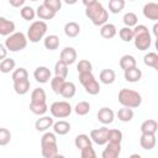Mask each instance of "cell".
Returning <instances> with one entry per match:
<instances>
[{
	"label": "cell",
	"instance_id": "cell-6",
	"mask_svg": "<svg viewBox=\"0 0 158 158\" xmlns=\"http://www.w3.org/2000/svg\"><path fill=\"white\" fill-rule=\"evenodd\" d=\"M27 36L22 32H14L9 35L5 40V47L10 52H19L26 48L27 46Z\"/></svg>",
	"mask_w": 158,
	"mask_h": 158
},
{
	"label": "cell",
	"instance_id": "cell-8",
	"mask_svg": "<svg viewBox=\"0 0 158 158\" xmlns=\"http://www.w3.org/2000/svg\"><path fill=\"white\" fill-rule=\"evenodd\" d=\"M73 111L72 105L68 101H54L49 106V112L56 118H65L68 117Z\"/></svg>",
	"mask_w": 158,
	"mask_h": 158
},
{
	"label": "cell",
	"instance_id": "cell-38",
	"mask_svg": "<svg viewBox=\"0 0 158 158\" xmlns=\"http://www.w3.org/2000/svg\"><path fill=\"white\" fill-rule=\"evenodd\" d=\"M122 21H123V25L127 26V27H135L137 23H138V17L135 12H126L122 17Z\"/></svg>",
	"mask_w": 158,
	"mask_h": 158
},
{
	"label": "cell",
	"instance_id": "cell-10",
	"mask_svg": "<svg viewBox=\"0 0 158 158\" xmlns=\"http://www.w3.org/2000/svg\"><path fill=\"white\" fill-rule=\"evenodd\" d=\"M121 153V143L120 142H106V148L102 151V158H117Z\"/></svg>",
	"mask_w": 158,
	"mask_h": 158
},
{
	"label": "cell",
	"instance_id": "cell-48",
	"mask_svg": "<svg viewBox=\"0 0 158 158\" xmlns=\"http://www.w3.org/2000/svg\"><path fill=\"white\" fill-rule=\"evenodd\" d=\"M7 52H9V51H7V48L5 47V44L0 43V62L7 57Z\"/></svg>",
	"mask_w": 158,
	"mask_h": 158
},
{
	"label": "cell",
	"instance_id": "cell-50",
	"mask_svg": "<svg viewBox=\"0 0 158 158\" xmlns=\"http://www.w3.org/2000/svg\"><path fill=\"white\" fill-rule=\"evenodd\" d=\"M98 0H81V2L84 4V6H89V5H91V4H94V2H96Z\"/></svg>",
	"mask_w": 158,
	"mask_h": 158
},
{
	"label": "cell",
	"instance_id": "cell-30",
	"mask_svg": "<svg viewBox=\"0 0 158 158\" xmlns=\"http://www.w3.org/2000/svg\"><path fill=\"white\" fill-rule=\"evenodd\" d=\"M30 111L37 116H42L48 111L47 102H30Z\"/></svg>",
	"mask_w": 158,
	"mask_h": 158
},
{
	"label": "cell",
	"instance_id": "cell-45",
	"mask_svg": "<svg viewBox=\"0 0 158 158\" xmlns=\"http://www.w3.org/2000/svg\"><path fill=\"white\" fill-rule=\"evenodd\" d=\"M77 70H78V73L93 72V64H91L88 59H81V60H79V63L77 64Z\"/></svg>",
	"mask_w": 158,
	"mask_h": 158
},
{
	"label": "cell",
	"instance_id": "cell-5",
	"mask_svg": "<svg viewBox=\"0 0 158 158\" xmlns=\"http://www.w3.org/2000/svg\"><path fill=\"white\" fill-rule=\"evenodd\" d=\"M47 30H48V26L46 21H42V20L32 21V23L27 28V40L32 43H37L44 38Z\"/></svg>",
	"mask_w": 158,
	"mask_h": 158
},
{
	"label": "cell",
	"instance_id": "cell-24",
	"mask_svg": "<svg viewBox=\"0 0 158 158\" xmlns=\"http://www.w3.org/2000/svg\"><path fill=\"white\" fill-rule=\"evenodd\" d=\"M30 86H31V84H30L28 78H27V79H21V80L14 81V90H15V93L19 94V95H25V94H27V93L30 91Z\"/></svg>",
	"mask_w": 158,
	"mask_h": 158
},
{
	"label": "cell",
	"instance_id": "cell-29",
	"mask_svg": "<svg viewBox=\"0 0 158 158\" xmlns=\"http://www.w3.org/2000/svg\"><path fill=\"white\" fill-rule=\"evenodd\" d=\"M118 64H120V68L122 70H126V69H130L132 67H136L137 65V60H136V58L133 56L125 54V56H122L120 58V63Z\"/></svg>",
	"mask_w": 158,
	"mask_h": 158
},
{
	"label": "cell",
	"instance_id": "cell-7",
	"mask_svg": "<svg viewBox=\"0 0 158 158\" xmlns=\"http://www.w3.org/2000/svg\"><path fill=\"white\" fill-rule=\"evenodd\" d=\"M79 81L84 86L85 91L90 95H98L100 93V84L98 83L96 78L91 72L88 73H79Z\"/></svg>",
	"mask_w": 158,
	"mask_h": 158
},
{
	"label": "cell",
	"instance_id": "cell-4",
	"mask_svg": "<svg viewBox=\"0 0 158 158\" xmlns=\"http://www.w3.org/2000/svg\"><path fill=\"white\" fill-rule=\"evenodd\" d=\"M118 102L122 106L136 109L142 104V95L136 90L123 88L118 91Z\"/></svg>",
	"mask_w": 158,
	"mask_h": 158
},
{
	"label": "cell",
	"instance_id": "cell-37",
	"mask_svg": "<svg viewBox=\"0 0 158 158\" xmlns=\"http://www.w3.org/2000/svg\"><path fill=\"white\" fill-rule=\"evenodd\" d=\"M126 5L125 0H109V11L111 14H118Z\"/></svg>",
	"mask_w": 158,
	"mask_h": 158
},
{
	"label": "cell",
	"instance_id": "cell-12",
	"mask_svg": "<svg viewBox=\"0 0 158 158\" xmlns=\"http://www.w3.org/2000/svg\"><path fill=\"white\" fill-rule=\"evenodd\" d=\"M77 57H78L77 51H75V48H73V47H64V48L60 51V54H59V59H60L62 62H64L65 64H68V65L75 63Z\"/></svg>",
	"mask_w": 158,
	"mask_h": 158
},
{
	"label": "cell",
	"instance_id": "cell-13",
	"mask_svg": "<svg viewBox=\"0 0 158 158\" xmlns=\"http://www.w3.org/2000/svg\"><path fill=\"white\" fill-rule=\"evenodd\" d=\"M142 12H143V16L146 19L152 20V21H157L158 20V4L153 2V1L144 4Z\"/></svg>",
	"mask_w": 158,
	"mask_h": 158
},
{
	"label": "cell",
	"instance_id": "cell-21",
	"mask_svg": "<svg viewBox=\"0 0 158 158\" xmlns=\"http://www.w3.org/2000/svg\"><path fill=\"white\" fill-rule=\"evenodd\" d=\"M141 133H151V135H156L157 133V130H158V123L156 120L153 118H148V120H144L142 123H141Z\"/></svg>",
	"mask_w": 158,
	"mask_h": 158
},
{
	"label": "cell",
	"instance_id": "cell-18",
	"mask_svg": "<svg viewBox=\"0 0 158 158\" xmlns=\"http://www.w3.org/2000/svg\"><path fill=\"white\" fill-rule=\"evenodd\" d=\"M15 28H16V26H15L14 21L0 16V35L1 36H6L7 37L9 35L15 32Z\"/></svg>",
	"mask_w": 158,
	"mask_h": 158
},
{
	"label": "cell",
	"instance_id": "cell-2",
	"mask_svg": "<svg viewBox=\"0 0 158 158\" xmlns=\"http://www.w3.org/2000/svg\"><path fill=\"white\" fill-rule=\"evenodd\" d=\"M133 43L135 47L139 51H147L149 49L152 44V36L149 33V30L144 25H136L133 28Z\"/></svg>",
	"mask_w": 158,
	"mask_h": 158
},
{
	"label": "cell",
	"instance_id": "cell-44",
	"mask_svg": "<svg viewBox=\"0 0 158 158\" xmlns=\"http://www.w3.org/2000/svg\"><path fill=\"white\" fill-rule=\"evenodd\" d=\"M43 5L57 14L62 9V0H43Z\"/></svg>",
	"mask_w": 158,
	"mask_h": 158
},
{
	"label": "cell",
	"instance_id": "cell-1",
	"mask_svg": "<svg viewBox=\"0 0 158 158\" xmlns=\"http://www.w3.org/2000/svg\"><path fill=\"white\" fill-rule=\"evenodd\" d=\"M85 15L91 21V23L95 26H101V25L106 23L109 20L107 10L99 1H96L89 6H85Z\"/></svg>",
	"mask_w": 158,
	"mask_h": 158
},
{
	"label": "cell",
	"instance_id": "cell-20",
	"mask_svg": "<svg viewBox=\"0 0 158 158\" xmlns=\"http://www.w3.org/2000/svg\"><path fill=\"white\" fill-rule=\"evenodd\" d=\"M53 132L58 136H64L70 131V123L65 120H59L57 122H53Z\"/></svg>",
	"mask_w": 158,
	"mask_h": 158
},
{
	"label": "cell",
	"instance_id": "cell-34",
	"mask_svg": "<svg viewBox=\"0 0 158 158\" xmlns=\"http://www.w3.org/2000/svg\"><path fill=\"white\" fill-rule=\"evenodd\" d=\"M47 95L44 89L42 88H36L31 93V102H46Z\"/></svg>",
	"mask_w": 158,
	"mask_h": 158
},
{
	"label": "cell",
	"instance_id": "cell-32",
	"mask_svg": "<svg viewBox=\"0 0 158 158\" xmlns=\"http://www.w3.org/2000/svg\"><path fill=\"white\" fill-rule=\"evenodd\" d=\"M74 144H75V147L80 151V149H83V148H85V147L91 146V139H90V137H89L88 135L80 133V135H78V136L75 137Z\"/></svg>",
	"mask_w": 158,
	"mask_h": 158
},
{
	"label": "cell",
	"instance_id": "cell-31",
	"mask_svg": "<svg viewBox=\"0 0 158 158\" xmlns=\"http://www.w3.org/2000/svg\"><path fill=\"white\" fill-rule=\"evenodd\" d=\"M143 63L147 67H151V68L158 70V54L156 52H148L143 57Z\"/></svg>",
	"mask_w": 158,
	"mask_h": 158
},
{
	"label": "cell",
	"instance_id": "cell-26",
	"mask_svg": "<svg viewBox=\"0 0 158 158\" xmlns=\"http://www.w3.org/2000/svg\"><path fill=\"white\" fill-rule=\"evenodd\" d=\"M36 16H37L40 20H42V21H47V20L54 19L56 12L51 11L48 7H46V6L42 4V5H40V6L36 9Z\"/></svg>",
	"mask_w": 158,
	"mask_h": 158
},
{
	"label": "cell",
	"instance_id": "cell-42",
	"mask_svg": "<svg viewBox=\"0 0 158 158\" xmlns=\"http://www.w3.org/2000/svg\"><path fill=\"white\" fill-rule=\"evenodd\" d=\"M123 135L117 128H111L107 131V142H122Z\"/></svg>",
	"mask_w": 158,
	"mask_h": 158
},
{
	"label": "cell",
	"instance_id": "cell-52",
	"mask_svg": "<svg viewBox=\"0 0 158 158\" xmlns=\"http://www.w3.org/2000/svg\"><path fill=\"white\" fill-rule=\"evenodd\" d=\"M157 30H158V23H154V26H153V33H154V36H156V37L158 36Z\"/></svg>",
	"mask_w": 158,
	"mask_h": 158
},
{
	"label": "cell",
	"instance_id": "cell-3",
	"mask_svg": "<svg viewBox=\"0 0 158 158\" xmlns=\"http://www.w3.org/2000/svg\"><path fill=\"white\" fill-rule=\"evenodd\" d=\"M57 135L54 132L46 131L41 137V153L44 158H56L58 157V144H57Z\"/></svg>",
	"mask_w": 158,
	"mask_h": 158
},
{
	"label": "cell",
	"instance_id": "cell-33",
	"mask_svg": "<svg viewBox=\"0 0 158 158\" xmlns=\"http://www.w3.org/2000/svg\"><path fill=\"white\" fill-rule=\"evenodd\" d=\"M16 67V62L12 59V58H5L0 62V72L4 73V74H7V73H11Z\"/></svg>",
	"mask_w": 158,
	"mask_h": 158
},
{
	"label": "cell",
	"instance_id": "cell-28",
	"mask_svg": "<svg viewBox=\"0 0 158 158\" xmlns=\"http://www.w3.org/2000/svg\"><path fill=\"white\" fill-rule=\"evenodd\" d=\"M117 118L121 121V122H130L133 116H135V112L131 107H126V106H122L118 111H117Z\"/></svg>",
	"mask_w": 158,
	"mask_h": 158
},
{
	"label": "cell",
	"instance_id": "cell-49",
	"mask_svg": "<svg viewBox=\"0 0 158 158\" xmlns=\"http://www.w3.org/2000/svg\"><path fill=\"white\" fill-rule=\"evenodd\" d=\"M25 1L26 0H9V4L12 7H22L25 5Z\"/></svg>",
	"mask_w": 158,
	"mask_h": 158
},
{
	"label": "cell",
	"instance_id": "cell-40",
	"mask_svg": "<svg viewBox=\"0 0 158 158\" xmlns=\"http://www.w3.org/2000/svg\"><path fill=\"white\" fill-rule=\"evenodd\" d=\"M64 81H65V79L62 78V77H57V75H54L53 78H51V88H52L53 93H56V94L59 95L60 89H62Z\"/></svg>",
	"mask_w": 158,
	"mask_h": 158
},
{
	"label": "cell",
	"instance_id": "cell-41",
	"mask_svg": "<svg viewBox=\"0 0 158 158\" xmlns=\"http://www.w3.org/2000/svg\"><path fill=\"white\" fill-rule=\"evenodd\" d=\"M118 36H120V38H121L123 42H131V41L133 40V30H132V27L125 26V27L120 28Z\"/></svg>",
	"mask_w": 158,
	"mask_h": 158
},
{
	"label": "cell",
	"instance_id": "cell-27",
	"mask_svg": "<svg viewBox=\"0 0 158 158\" xmlns=\"http://www.w3.org/2000/svg\"><path fill=\"white\" fill-rule=\"evenodd\" d=\"M43 46L49 51H56L59 47V37L57 35H48L43 38Z\"/></svg>",
	"mask_w": 158,
	"mask_h": 158
},
{
	"label": "cell",
	"instance_id": "cell-23",
	"mask_svg": "<svg viewBox=\"0 0 158 158\" xmlns=\"http://www.w3.org/2000/svg\"><path fill=\"white\" fill-rule=\"evenodd\" d=\"M64 33L67 37H70V38H74L77 37L79 33H80V26L78 22L75 21H69L64 25Z\"/></svg>",
	"mask_w": 158,
	"mask_h": 158
},
{
	"label": "cell",
	"instance_id": "cell-39",
	"mask_svg": "<svg viewBox=\"0 0 158 158\" xmlns=\"http://www.w3.org/2000/svg\"><path fill=\"white\" fill-rule=\"evenodd\" d=\"M90 107H91V106H90V104H89L88 101H79V102L75 105L74 111H75V114L79 115V116H85V115L89 114Z\"/></svg>",
	"mask_w": 158,
	"mask_h": 158
},
{
	"label": "cell",
	"instance_id": "cell-36",
	"mask_svg": "<svg viewBox=\"0 0 158 158\" xmlns=\"http://www.w3.org/2000/svg\"><path fill=\"white\" fill-rule=\"evenodd\" d=\"M54 74L57 77H62V78L67 79V77H68V64H65L60 59L58 62H56V64H54Z\"/></svg>",
	"mask_w": 158,
	"mask_h": 158
},
{
	"label": "cell",
	"instance_id": "cell-14",
	"mask_svg": "<svg viewBox=\"0 0 158 158\" xmlns=\"http://www.w3.org/2000/svg\"><path fill=\"white\" fill-rule=\"evenodd\" d=\"M96 117L102 125H110V123L114 122L115 112L109 107H101V109H99V111L96 114Z\"/></svg>",
	"mask_w": 158,
	"mask_h": 158
},
{
	"label": "cell",
	"instance_id": "cell-53",
	"mask_svg": "<svg viewBox=\"0 0 158 158\" xmlns=\"http://www.w3.org/2000/svg\"><path fill=\"white\" fill-rule=\"evenodd\" d=\"M31 1H38V0H31Z\"/></svg>",
	"mask_w": 158,
	"mask_h": 158
},
{
	"label": "cell",
	"instance_id": "cell-9",
	"mask_svg": "<svg viewBox=\"0 0 158 158\" xmlns=\"http://www.w3.org/2000/svg\"><path fill=\"white\" fill-rule=\"evenodd\" d=\"M107 131H109V128L106 126H102L100 128H94L90 131L89 137H90L91 142H94L99 146H104L107 142Z\"/></svg>",
	"mask_w": 158,
	"mask_h": 158
},
{
	"label": "cell",
	"instance_id": "cell-35",
	"mask_svg": "<svg viewBox=\"0 0 158 158\" xmlns=\"http://www.w3.org/2000/svg\"><path fill=\"white\" fill-rule=\"evenodd\" d=\"M20 15L23 20L26 21H33L35 17H36V10L31 6H27V5H23L21 9H20Z\"/></svg>",
	"mask_w": 158,
	"mask_h": 158
},
{
	"label": "cell",
	"instance_id": "cell-51",
	"mask_svg": "<svg viewBox=\"0 0 158 158\" xmlns=\"http://www.w3.org/2000/svg\"><path fill=\"white\" fill-rule=\"evenodd\" d=\"M65 4H68V5H74V4H77L78 2V0H63Z\"/></svg>",
	"mask_w": 158,
	"mask_h": 158
},
{
	"label": "cell",
	"instance_id": "cell-11",
	"mask_svg": "<svg viewBox=\"0 0 158 158\" xmlns=\"http://www.w3.org/2000/svg\"><path fill=\"white\" fill-rule=\"evenodd\" d=\"M33 78L36 79V81L41 83V84H46L51 80L52 78V73L49 70V68L44 67V65H40L35 69L33 72Z\"/></svg>",
	"mask_w": 158,
	"mask_h": 158
},
{
	"label": "cell",
	"instance_id": "cell-43",
	"mask_svg": "<svg viewBox=\"0 0 158 158\" xmlns=\"http://www.w3.org/2000/svg\"><path fill=\"white\" fill-rule=\"evenodd\" d=\"M27 78H28V72H27L26 68L20 67V68L12 70V74H11V79H12V81L21 80V79H27Z\"/></svg>",
	"mask_w": 158,
	"mask_h": 158
},
{
	"label": "cell",
	"instance_id": "cell-54",
	"mask_svg": "<svg viewBox=\"0 0 158 158\" xmlns=\"http://www.w3.org/2000/svg\"><path fill=\"white\" fill-rule=\"evenodd\" d=\"M128 1H136V0H128Z\"/></svg>",
	"mask_w": 158,
	"mask_h": 158
},
{
	"label": "cell",
	"instance_id": "cell-17",
	"mask_svg": "<svg viewBox=\"0 0 158 158\" xmlns=\"http://www.w3.org/2000/svg\"><path fill=\"white\" fill-rule=\"evenodd\" d=\"M123 77L126 79V81H128V83H137L142 78V70L136 65V67L123 70Z\"/></svg>",
	"mask_w": 158,
	"mask_h": 158
},
{
	"label": "cell",
	"instance_id": "cell-16",
	"mask_svg": "<svg viewBox=\"0 0 158 158\" xmlns=\"http://www.w3.org/2000/svg\"><path fill=\"white\" fill-rule=\"evenodd\" d=\"M157 143V138L156 135H151V133H142L141 138H139V144L144 151H151L156 147Z\"/></svg>",
	"mask_w": 158,
	"mask_h": 158
},
{
	"label": "cell",
	"instance_id": "cell-19",
	"mask_svg": "<svg viewBox=\"0 0 158 158\" xmlns=\"http://www.w3.org/2000/svg\"><path fill=\"white\" fill-rule=\"evenodd\" d=\"M117 33V28L114 23H110V22H106L104 25L100 26V36L105 40H110V38H114Z\"/></svg>",
	"mask_w": 158,
	"mask_h": 158
},
{
	"label": "cell",
	"instance_id": "cell-47",
	"mask_svg": "<svg viewBox=\"0 0 158 158\" xmlns=\"http://www.w3.org/2000/svg\"><path fill=\"white\" fill-rule=\"evenodd\" d=\"M80 157L81 158H95L96 153H95L93 146H89V147H85V148L80 149Z\"/></svg>",
	"mask_w": 158,
	"mask_h": 158
},
{
	"label": "cell",
	"instance_id": "cell-22",
	"mask_svg": "<svg viewBox=\"0 0 158 158\" xmlns=\"http://www.w3.org/2000/svg\"><path fill=\"white\" fill-rule=\"evenodd\" d=\"M77 93V86L73 81H64L62 89H60V93L59 95H62L64 99H72Z\"/></svg>",
	"mask_w": 158,
	"mask_h": 158
},
{
	"label": "cell",
	"instance_id": "cell-46",
	"mask_svg": "<svg viewBox=\"0 0 158 158\" xmlns=\"http://www.w3.org/2000/svg\"><path fill=\"white\" fill-rule=\"evenodd\" d=\"M11 141V132L7 128L0 127V146H7Z\"/></svg>",
	"mask_w": 158,
	"mask_h": 158
},
{
	"label": "cell",
	"instance_id": "cell-15",
	"mask_svg": "<svg viewBox=\"0 0 158 158\" xmlns=\"http://www.w3.org/2000/svg\"><path fill=\"white\" fill-rule=\"evenodd\" d=\"M53 116H41L40 118L36 120L35 122V128L38 131V132H46L48 131L52 126H53Z\"/></svg>",
	"mask_w": 158,
	"mask_h": 158
},
{
	"label": "cell",
	"instance_id": "cell-25",
	"mask_svg": "<svg viewBox=\"0 0 158 158\" xmlns=\"http://www.w3.org/2000/svg\"><path fill=\"white\" fill-rule=\"evenodd\" d=\"M99 80H100L102 84H106V85L112 84V83L116 80V73H115L112 69H109V68L102 69V70L100 72V74H99Z\"/></svg>",
	"mask_w": 158,
	"mask_h": 158
}]
</instances>
